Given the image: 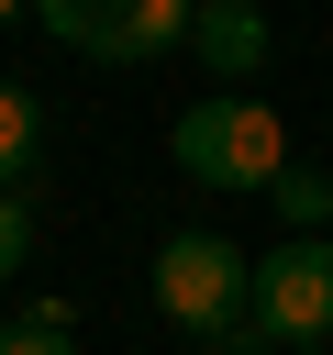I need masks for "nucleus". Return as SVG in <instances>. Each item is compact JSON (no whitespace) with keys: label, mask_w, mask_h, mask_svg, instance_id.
I'll return each instance as SVG.
<instances>
[{"label":"nucleus","mask_w":333,"mask_h":355,"mask_svg":"<svg viewBox=\"0 0 333 355\" xmlns=\"http://www.w3.org/2000/svg\"><path fill=\"white\" fill-rule=\"evenodd\" d=\"M178 166H189L200 189H278V178H289V133H278L266 100L211 89V100L178 111Z\"/></svg>","instance_id":"f257e3e1"},{"label":"nucleus","mask_w":333,"mask_h":355,"mask_svg":"<svg viewBox=\"0 0 333 355\" xmlns=\"http://www.w3.org/2000/svg\"><path fill=\"white\" fill-rule=\"evenodd\" d=\"M155 311L211 344L233 311H255V255H244L233 233H166V255H155Z\"/></svg>","instance_id":"f03ea898"},{"label":"nucleus","mask_w":333,"mask_h":355,"mask_svg":"<svg viewBox=\"0 0 333 355\" xmlns=\"http://www.w3.org/2000/svg\"><path fill=\"white\" fill-rule=\"evenodd\" d=\"M44 33L78 44V55H100V67H155V55H178V44L200 33V0H122V11H100V0H44Z\"/></svg>","instance_id":"7ed1b4c3"},{"label":"nucleus","mask_w":333,"mask_h":355,"mask_svg":"<svg viewBox=\"0 0 333 355\" xmlns=\"http://www.w3.org/2000/svg\"><path fill=\"white\" fill-rule=\"evenodd\" d=\"M255 322L278 333V355H322L333 344V244L289 233L255 255Z\"/></svg>","instance_id":"20e7f679"},{"label":"nucleus","mask_w":333,"mask_h":355,"mask_svg":"<svg viewBox=\"0 0 333 355\" xmlns=\"http://www.w3.org/2000/svg\"><path fill=\"white\" fill-rule=\"evenodd\" d=\"M189 55H200L211 78H255V67H266V11H244V0H200Z\"/></svg>","instance_id":"39448f33"},{"label":"nucleus","mask_w":333,"mask_h":355,"mask_svg":"<svg viewBox=\"0 0 333 355\" xmlns=\"http://www.w3.org/2000/svg\"><path fill=\"white\" fill-rule=\"evenodd\" d=\"M33 144H44V100H33L22 78H0V200H11V178L33 166Z\"/></svg>","instance_id":"423d86ee"},{"label":"nucleus","mask_w":333,"mask_h":355,"mask_svg":"<svg viewBox=\"0 0 333 355\" xmlns=\"http://www.w3.org/2000/svg\"><path fill=\"white\" fill-rule=\"evenodd\" d=\"M266 200L289 211V233H322V222H333V166H300V155H289V178H278Z\"/></svg>","instance_id":"0eeeda50"},{"label":"nucleus","mask_w":333,"mask_h":355,"mask_svg":"<svg viewBox=\"0 0 333 355\" xmlns=\"http://www.w3.org/2000/svg\"><path fill=\"white\" fill-rule=\"evenodd\" d=\"M211 355H278V333H266V322H255V311H233V322H222V333H211Z\"/></svg>","instance_id":"6e6552de"},{"label":"nucleus","mask_w":333,"mask_h":355,"mask_svg":"<svg viewBox=\"0 0 333 355\" xmlns=\"http://www.w3.org/2000/svg\"><path fill=\"white\" fill-rule=\"evenodd\" d=\"M22 255H33V222H22V200H0V288L22 277Z\"/></svg>","instance_id":"1a4fd4ad"},{"label":"nucleus","mask_w":333,"mask_h":355,"mask_svg":"<svg viewBox=\"0 0 333 355\" xmlns=\"http://www.w3.org/2000/svg\"><path fill=\"white\" fill-rule=\"evenodd\" d=\"M0 355H78L56 322H0Z\"/></svg>","instance_id":"9d476101"},{"label":"nucleus","mask_w":333,"mask_h":355,"mask_svg":"<svg viewBox=\"0 0 333 355\" xmlns=\"http://www.w3.org/2000/svg\"><path fill=\"white\" fill-rule=\"evenodd\" d=\"M0 22H11V0H0Z\"/></svg>","instance_id":"9b49d317"}]
</instances>
